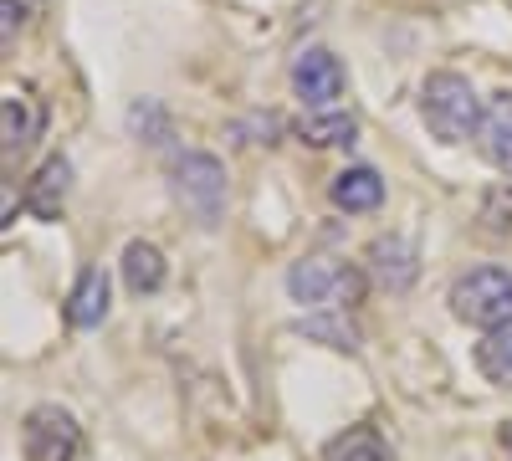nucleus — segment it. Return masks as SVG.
Instances as JSON below:
<instances>
[{
    "instance_id": "1",
    "label": "nucleus",
    "mask_w": 512,
    "mask_h": 461,
    "mask_svg": "<svg viewBox=\"0 0 512 461\" xmlns=\"http://www.w3.org/2000/svg\"><path fill=\"white\" fill-rule=\"evenodd\" d=\"M169 195L175 205L200 226V231H216L226 221V205H231V185H226V164L216 154H175L169 164Z\"/></svg>"
},
{
    "instance_id": "2",
    "label": "nucleus",
    "mask_w": 512,
    "mask_h": 461,
    "mask_svg": "<svg viewBox=\"0 0 512 461\" xmlns=\"http://www.w3.org/2000/svg\"><path fill=\"white\" fill-rule=\"evenodd\" d=\"M420 113L431 123V134L441 144H466L482 134V113L487 103L477 98V88L461 72H431L420 88Z\"/></svg>"
},
{
    "instance_id": "3",
    "label": "nucleus",
    "mask_w": 512,
    "mask_h": 461,
    "mask_svg": "<svg viewBox=\"0 0 512 461\" xmlns=\"http://www.w3.org/2000/svg\"><path fill=\"white\" fill-rule=\"evenodd\" d=\"M287 292H292V303H303V308H354L364 298V272L349 267V262H328V257H308V262H292L287 272Z\"/></svg>"
},
{
    "instance_id": "4",
    "label": "nucleus",
    "mask_w": 512,
    "mask_h": 461,
    "mask_svg": "<svg viewBox=\"0 0 512 461\" xmlns=\"http://www.w3.org/2000/svg\"><path fill=\"white\" fill-rule=\"evenodd\" d=\"M451 313L461 323L492 328L512 318V272L507 267H472L451 282Z\"/></svg>"
},
{
    "instance_id": "5",
    "label": "nucleus",
    "mask_w": 512,
    "mask_h": 461,
    "mask_svg": "<svg viewBox=\"0 0 512 461\" xmlns=\"http://www.w3.org/2000/svg\"><path fill=\"white\" fill-rule=\"evenodd\" d=\"M26 461H77L82 456V426L62 405H36L21 421Z\"/></svg>"
},
{
    "instance_id": "6",
    "label": "nucleus",
    "mask_w": 512,
    "mask_h": 461,
    "mask_svg": "<svg viewBox=\"0 0 512 461\" xmlns=\"http://www.w3.org/2000/svg\"><path fill=\"white\" fill-rule=\"evenodd\" d=\"M364 267H369V277H374L384 292H410L415 277H420V251H415V241H405V236H379V241H369V251H364Z\"/></svg>"
},
{
    "instance_id": "7",
    "label": "nucleus",
    "mask_w": 512,
    "mask_h": 461,
    "mask_svg": "<svg viewBox=\"0 0 512 461\" xmlns=\"http://www.w3.org/2000/svg\"><path fill=\"white\" fill-rule=\"evenodd\" d=\"M292 93L308 108H328L338 93H344V62H338L333 52H323V47H308L292 62Z\"/></svg>"
},
{
    "instance_id": "8",
    "label": "nucleus",
    "mask_w": 512,
    "mask_h": 461,
    "mask_svg": "<svg viewBox=\"0 0 512 461\" xmlns=\"http://www.w3.org/2000/svg\"><path fill=\"white\" fill-rule=\"evenodd\" d=\"M41 129H47V108H41L36 93L11 88L6 98H0V139H6V159H16L21 149H31L41 139Z\"/></svg>"
},
{
    "instance_id": "9",
    "label": "nucleus",
    "mask_w": 512,
    "mask_h": 461,
    "mask_svg": "<svg viewBox=\"0 0 512 461\" xmlns=\"http://www.w3.org/2000/svg\"><path fill=\"white\" fill-rule=\"evenodd\" d=\"M67 190H72V164L67 154H52L36 164V175L26 180V211L36 221H57L62 205H67Z\"/></svg>"
},
{
    "instance_id": "10",
    "label": "nucleus",
    "mask_w": 512,
    "mask_h": 461,
    "mask_svg": "<svg viewBox=\"0 0 512 461\" xmlns=\"http://www.w3.org/2000/svg\"><path fill=\"white\" fill-rule=\"evenodd\" d=\"M328 195H333L338 211L364 216V211H379V200H384V180L369 170V164H349V170H338V175H333Z\"/></svg>"
},
{
    "instance_id": "11",
    "label": "nucleus",
    "mask_w": 512,
    "mask_h": 461,
    "mask_svg": "<svg viewBox=\"0 0 512 461\" xmlns=\"http://www.w3.org/2000/svg\"><path fill=\"white\" fill-rule=\"evenodd\" d=\"M487 164H497L502 175H512V88H502L487 113H482V134H477Z\"/></svg>"
},
{
    "instance_id": "12",
    "label": "nucleus",
    "mask_w": 512,
    "mask_h": 461,
    "mask_svg": "<svg viewBox=\"0 0 512 461\" xmlns=\"http://www.w3.org/2000/svg\"><path fill=\"white\" fill-rule=\"evenodd\" d=\"M108 272L103 267H88L77 277V287H72V298H67V323L72 328H98L103 318H108Z\"/></svg>"
},
{
    "instance_id": "13",
    "label": "nucleus",
    "mask_w": 512,
    "mask_h": 461,
    "mask_svg": "<svg viewBox=\"0 0 512 461\" xmlns=\"http://www.w3.org/2000/svg\"><path fill=\"white\" fill-rule=\"evenodd\" d=\"M477 369H482V380L497 385V390H512V318L492 323L482 333V344H477Z\"/></svg>"
},
{
    "instance_id": "14",
    "label": "nucleus",
    "mask_w": 512,
    "mask_h": 461,
    "mask_svg": "<svg viewBox=\"0 0 512 461\" xmlns=\"http://www.w3.org/2000/svg\"><path fill=\"white\" fill-rule=\"evenodd\" d=\"M164 277H169L164 251L149 246V241H128V251H123V282H128V292H134V298H149V292L164 287Z\"/></svg>"
},
{
    "instance_id": "15",
    "label": "nucleus",
    "mask_w": 512,
    "mask_h": 461,
    "mask_svg": "<svg viewBox=\"0 0 512 461\" xmlns=\"http://www.w3.org/2000/svg\"><path fill=\"white\" fill-rule=\"evenodd\" d=\"M297 139L308 149H338V144H354L359 139V118L354 113H308L297 123Z\"/></svg>"
},
{
    "instance_id": "16",
    "label": "nucleus",
    "mask_w": 512,
    "mask_h": 461,
    "mask_svg": "<svg viewBox=\"0 0 512 461\" xmlns=\"http://www.w3.org/2000/svg\"><path fill=\"white\" fill-rule=\"evenodd\" d=\"M297 333H308L313 344H328L338 354H359V328L349 323V308H328L323 318H303Z\"/></svg>"
},
{
    "instance_id": "17",
    "label": "nucleus",
    "mask_w": 512,
    "mask_h": 461,
    "mask_svg": "<svg viewBox=\"0 0 512 461\" xmlns=\"http://www.w3.org/2000/svg\"><path fill=\"white\" fill-rule=\"evenodd\" d=\"M323 461H390V446L374 426H349L344 436H333L323 446Z\"/></svg>"
},
{
    "instance_id": "18",
    "label": "nucleus",
    "mask_w": 512,
    "mask_h": 461,
    "mask_svg": "<svg viewBox=\"0 0 512 461\" xmlns=\"http://www.w3.org/2000/svg\"><path fill=\"white\" fill-rule=\"evenodd\" d=\"M482 226H487L492 236H507V231H512V180L482 195Z\"/></svg>"
},
{
    "instance_id": "19",
    "label": "nucleus",
    "mask_w": 512,
    "mask_h": 461,
    "mask_svg": "<svg viewBox=\"0 0 512 461\" xmlns=\"http://www.w3.org/2000/svg\"><path fill=\"white\" fill-rule=\"evenodd\" d=\"M497 441H502V451H507V456H512V421H507V426H502V436H497Z\"/></svg>"
}]
</instances>
